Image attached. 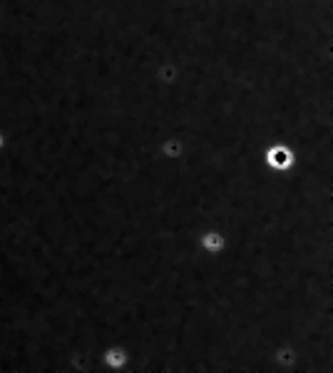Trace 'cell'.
I'll list each match as a JSON object with an SVG mask.
<instances>
[{
  "mask_svg": "<svg viewBox=\"0 0 333 373\" xmlns=\"http://www.w3.org/2000/svg\"><path fill=\"white\" fill-rule=\"evenodd\" d=\"M268 164H271V167H276V170H283V167H288L291 164V150L288 147H271L268 150Z\"/></svg>",
  "mask_w": 333,
  "mask_h": 373,
  "instance_id": "1",
  "label": "cell"
},
{
  "mask_svg": "<svg viewBox=\"0 0 333 373\" xmlns=\"http://www.w3.org/2000/svg\"><path fill=\"white\" fill-rule=\"evenodd\" d=\"M201 244H204L206 252H219V249L224 246V239H221L216 232H212V234H206V237H204V241H201Z\"/></svg>",
  "mask_w": 333,
  "mask_h": 373,
  "instance_id": "2",
  "label": "cell"
},
{
  "mask_svg": "<svg viewBox=\"0 0 333 373\" xmlns=\"http://www.w3.org/2000/svg\"><path fill=\"white\" fill-rule=\"evenodd\" d=\"M124 361H127V358H124V354H122V351H110V354H107V366H124Z\"/></svg>",
  "mask_w": 333,
  "mask_h": 373,
  "instance_id": "3",
  "label": "cell"
},
{
  "mask_svg": "<svg viewBox=\"0 0 333 373\" xmlns=\"http://www.w3.org/2000/svg\"><path fill=\"white\" fill-rule=\"evenodd\" d=\"M0 144H3V137H0Z\"/></svg>",
  "mask_w": 333,
  "mask_h": 373,
  "instance_id": "4",
  "label": "cell"
}]
</instances>
